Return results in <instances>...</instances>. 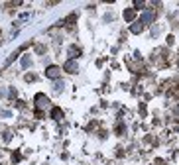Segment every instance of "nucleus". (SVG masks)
<instances>
[{"label":"nucleus","instance_id":"nucleus-10","mask_svg":"<svg viewBox=\"0 0 179 165\" xmlns=\"http://www.w3.org/2000/svg\"><path fill=\"white\" fill-rule=\"evenodd\" d=\"M79 53H81V49H79V47H71V49H69V55H79Z\"/></svg>","mask_w":179,"mask_h":165},{"label":"nucleus","instance_id":"nucleus-12","mask_svg":"<svg viewBox=\"0 0 179 165\" xmlns=\"http://www.w3.org/2000/svg\"><path fill=\"white\" fill-rule=\"evenodd\" d=\"M22 65H24V67H30V65H32V61H30V59H28V55H26V59H24V61H22Z\"/></svg>","mask_w":179,"mask_h":165},{"label":"nucleus","instance_id":"nucleus-8","mask_svg":"<svg viewBox=\"0 0 179 165\" xmlns=\"http://www.w3.org/2000/svg\"><path fill=\"white\" fill-rule=\"evenodd\" d=\"M75 20H77V16H75V14H69L65 20H63V24H65V26H71V24H75Z\"/></svg>","mask_w":179,"mask_h":165},{"label":"nucleus","instance_id":"nucleus-3","mask_svg":"<svg viewBox=\"0 0 179 165\" xmlns=\"http://www.w3.org/2000/svg\"><path fill=\"white\" fill-rule=\"evenodd\" d=\"M63 71H67V73H77V71H79V65H77V61L69 59L65 65H63Z\"/></svg>","mask_w":179,"mask_h":165},{"label":"nucleus","instance_id":"nucleus-5","mask_svg":"<svg viewBox=\"0 0 179 165\" xmlns=\"http://www.w3.org/2000/svg\"><path fill=\"white\" fill-rule=\"evenodd\" d=\"M142 30H144V24H142V22H134L132 26H130V32L132 33H142Z\"/></svg>","mask_w":179,"mask_h":165},{"label":"nucleus","instance_id":"nucleus-6","mask_svg":"<svg viewBox=\"0 0 179 165\" xmlns=\"http://www.w3.org/2000/svg\"><path fill=\"white\" fill-rule=\"evenodd\" d=\"M51 118L57 120V122L63 120V110H61V108H53V110H51Z\"/></svg>","mask_w":179,"mask_h":165},{"label":"nucleus","instance_id":"nucleus-11","mask_svg":"<svg viewBox=\"0 0 179 165\" xmlns=\"http://www.w3.org/2000/svg\"><path fill=\"white\" fill-rule=\"evenodd\" d=\"M134 6H136V8H140V10H142V8L146 6V4H144V2H142V0H136V4H134Z\"/></svg>","mask_w":179,"mask_h":165},{"label":"nucleus","instance_id":"nucleus-2","mask_svg":"<svg viewBox=\"0 0 179 165\" xmlns=\"http://www.w3.org/2000/svg\"><path fill=\"white\" fill-rule=\"evenodd\" d=\"M59 75H61V69L57 65H49L45 69V77H49V79H59Z\"/></svg>","mask_w":179,"mask_h":165},{"label":"nucleus","instance_id":"nucleus-4","mask_svg":"<svg viewBox=\"0 0 179 165\" xmlns=\"http://www.w3.org/2000/svg\"><path fill=\"white\" fill-rule=\"evenodd\" d=\"M153 18H156V12H153V10H146V12L142 14V24H152L153 22Z\"/></svg>","mask_w":179,"mask_h":165},{"label":"nucleus","instance_id":"nucleus-1","mask_svg":"<svg viewBox=\"0 0 179 165\" xmlns=\"http://www.w3.org/2000/svg\"><path fill=\"white\" fill-rule=\"evenodd\" d=\"M36 106H38V110H43V108H47L49 106V98H47L45 94H36Z\"/></svg>","mask_w":179,"mask_h":165},{"label":"nucleus","instance_id":"nucleus-7","mask_svg":"<svg viewBox=\"0 0 179 165\" xmlns=\"http://www.w3.org/2000/svg\"><path fill=\"white\" fill-rule=\"evenodd\" d=\"M134 16H136V10H134V8H126V10H124V20H134Z\"/></svg>","mask_w":179,"mask_h":165},{"label":"nucleus","instance_id":"nucleus-9","mask_svg":"<svg viewBox=\"0 0 179 165\" xmlns=\"http://www.w3.org/2000/svg\"><path fill=\"white\" fill-rule=\"evenodd\" d=\"M53 91H55V93H61V91H63V83H61V81H57V83L53 85Z\"/></svg>","mask_w":179,"mask_h":165}]
</instances>
